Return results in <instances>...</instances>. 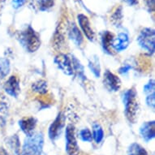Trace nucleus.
<instances>
[{
  "label": "nucleus",
  "mask_w": 155,
  "mask_h": 155,
  "mask_svg": "<svg viewBox=\"0 0 155 155\" xmlns=\"http://www.w3.org/2000/svg\"><path fill=\"white\" fill-rule=\"evenodd\" d=\"M123 102L124 106V114L127 120L135 124L138 119L140 110V102L138 100L137 92L135 88L127 89L123 94Z\"/></svg>",
  "instance_id": "1"
},
{
  "label": "nucleus",
  "mask_w": 155,
  "mask_h": 155,
  "mask_svg": "<svg viewBox=\"0 0 155 155\" xmlns=\"http://www.w3.org/2000/svg\"><path fill=\"white\" fill-rule=\"evenodd\" d=\"M16 38L20 44L29 53H33L41 46L40 36L30 25L18 32Z\"/></svg>",
  "instance_id": "2"
},
{
  "label": "nucleus",
  "mask_w": 155,
  "mask_h": 155,
  "mask_svg": "<svg viewBox=\"0 0 155 155\" xmlns=\"http://www.w3.org/2000/svg\"><path fill=\"white\" fill-rule=\"evenodd\" d=\"M43 145V133L34 132L32 136L27 137L25 140L21 155H41Z\"/></svg>",
  "instance_id": "3"
},
{
  "label": "nucleus",
  "mask_w": 155,
  "mask_h": 155,
  "mask_svg": "<svg viewBox=\"0 0 155 155\" xmlns=\"http://www.w3.org/2000/svg\"><path fill=\"white\" fill-rule=\"evenodd\" d=\"M137 41L138 45L150 54L154 53L155 32L153 28H143L139 33Z\"/></svg>",
  "instance_id": "4"
},
{
  "label": "nucleus",
  "mask_w": 155,
  "mask_h": 155,
  "mask_svg": "<svg viewBox=\"0 0 155 155\" xmlns=\"http://www.w3.org/2000/svg\"><path fill=\"white\" fill-rule=\"evenodd\" d=\"M65 150L68 155H78L80 152V147L76 134L75 127L72 124H68L65 130Z\"/></svg>",
  "instance_id": "5"
},
{
  "label": "nucleus",
  "mask_w": 155,
  "mask_h": 155,
  "mask_svg": "<svg viewBox=\"0 0 155 155\" xmlns=\"http://www.w3.org/2000/svg\"><path fill=\"white\" fill-rule=\"evenodd\" d=\"M68 25L62 20L59 22V25L57 26L55 32L54 33L53 37V46L57 51H61L65 46L66 42V33L68 31Z\"/></svg>",
  "instance_id": "6"
},
{
  "label": "nucleus",
  "mask_w": 155,
  "mask_h": 155,
  "mask_svg": "<svg viewBox=\"0 0 155 155\" xmlns=\"http://www.w3.org/2000/svg\"><path fill=\"white\" fill-rule=\"evenodd\" d=\"M54 63L56 67L67 76L74 75L73 65L71 62V57L68 54L64 53H59L54 59Z\"/></svg>",
  "instance_id": "7"
},
{
  "label": "nucleus",
  "mask_w": 155,
  "mask_h": 155,
  "mask_svg": "<svg viewBox=\"0 0 155 155\" xmlns=\"http://www.w3.org/2000/svg\"><path fill=\"white\" fill-rule=\"evenodd\" d=\"M65 116L62 113H59L55 120L51 123L48 130L49 138L51 140H56L60 137L63 129L65 126Z\"/></svg>",
  "instance_id": "8"
},
{
  "label": "nucleus",
  "mask_w": 155,
  "mask_h": 155,
  "mask_svg": "<svg viewBox=\"0 0 155 155\" xmlns=\"http://www.w3.org/2000/svg\"><path fill=\"white\" fill-rule=\"evenodd\" d=\"M103 84L105 88L110 92L119 91L122 86V82L120 77L109 70L105 71L103 75Z\"/></svg>",
  "instance_id": "9"
},
{
  "label": "nucleus",
  "mask_w": 155,
  "mask_h": 155,
  "mask_svg": "<svg viewBox=\"0 0 155 155\" xmlns=\"http://www.w3.org/2000/svg\"><path fill=\"white\" fill-rule=\"evenodd\" d=\"M3 89L9 96L17 97L21 93L20 79L16 76H11L5 82Z\"/></svg>",
  "instance_id": "10"
},
{
  "label": "nucleus",
  "mask_w": 155,
  "mask_h": 155,
  "mask_svg": "<svg viewBox=\"0 0 155 155\" xmlns=\"http://www.w3.org/2000/svg\"><path fill=\"white\" fill-rule=\"evenodd\" d=\"M77 21H78L80 28H81L82 32L86 37L87 39L91 41H94L95 33H94V29L92 28L89 18L84 14H79L77 15Z\"/></svg>",
  "instance_id": "11"
},
{
  "label": "nucleus",
  "mask_w": 155,
  "mask_h": 155,
  "mask_svg": "<svg viewBox=\"0 0 155 155\" xmlns=\"http://www.w3.org/2000/svg\"><path fill=\"white\" fill-rule=\"evenodd\" d=\"M130 43L129 36L127 33H120L112 42V50L115 52H122L128 47Z\"/></svg>",
  "instance_id": "12"
},
{
  "label": "nucleus",
  "mask_w": 155,
  "mask_h": 155,
  "mask_svg": "<svg viewBox=\"0 0 155 155\" xmlns=\"http://www.w3.org/2000/svg\"><path fill=\"white\" fill-rule=\"evenodd\" d=\"M37 120L34 117L28 116V117H25L21 119L19 121V126L21 127V131L27 136H32L34 133V130L37 126Z\"/></svg>",
  "instance_id": "13"
},
{
  "label": "nucleus",
  "mask_w": 155,
  "mask_h": 155,
  "mask_svg": "<svg viewBox=\"0 0 155 155\" xmlns=\"http://www.w3.org/2000/svg\"><path fill=\"white\" fill-rule=\"evenodd\" d=\"M140 135L145 142H149L155 137V122L148 121L140 127Z\"/></svg>",
  "instance_id": "14"
},
{
  "label": "nucleus",
  "mask_w": 155,
  "mask_h": 155,
  "mask_svg": "<svg viewBox=\"0 0 155 155\" xmlns=\"http://www.w3.org/2000/svg\"><path fill=\"white\" fill-rule=\"evenodd\" d=\"M67 33L68 34V38L73 41L75 45L80 46L83 43L84 38H83L81 32L80 31L79 28L77 27V25L75 23L72 22L71 24L68 25Z\"/></svg>",
  "instance_id": "15"
},
{
  "label": "nucleus",
  "mask_w": 155,
  "mask_h": 155,
  "mask_svg": "<svg viewBox=\"0 0 155 155\" xmlns=\"http://www.w3.org/2000/svg\"><path fill=\"white\" fill-rule=\"evenodd\" d=\"M114 34L110 31H104L101 35V42L102 47L105 53L108 54L110 55H113L114 52L112 50V42L114 40Z\"/></svg>",
  "instance_id": "16"
},
{
  "label": "nucleus",
  "mask_w": 155,
  "mask_h": 155,
  "mask_svg": "<svg viewBox=\"0 0 155 155\" xmlns=\"http://www.w3.org/2000/svg\"><path fill=\"white\" fill-rule=\"evenodd\" d=\"M71 62H72V65H73V70L74 74H76V76H78V78L81 81H85L86 80V76L84 74V66L82 65L81 63L76 59V57L71 55Z\"/></svg>",
  "instance_id": "17"
},
{
  "label": "nucleus",
  "mask_w": 155,
  "mask_h": 155,
  "mask_svg": "<svg viewBox=\"0 0 155 155\" xmlns=\"http://www.w3.org/2000/svg\"><path fill=\"white\" fill-rule=\"evenodd\" d=\"M123 18H124L123 7L120 5L115 8V10L112 13L111 16H110V22L114 26L117 27V28H120V27H121V25H122Z\"/></svg>",
  "instance_id": "18"
},
{
  "label": "nucleus",
  "mask_w": 155,
  "mask_h": 155,
  "mask_svg": "<svg viewBox=\"0 0 155 155\" xmlns=\"http://www.w3.org/2000/svg\"><path fill=\"white\" fill-rule=\"evenodd\" d=\"M7 145L15 155L21 154V143L17 135H13L12 137H8L7 140Z\"/></svg>",
  "instance_id": "19"
},
{
  "label": "nucleus",
  "mask_w": 155,
  "mask_h": 155,
  "mask_svg": "<svg viewBox=\"0 0 155 155\" xmlns=\"http://www.w3.org/2000/svg\"><path fill=\"white\" fill-rule=\"evenodd\" d=\"M92 128H93L92 129V131H93V133H92L93 140H94V141L97 144H99V143L102 142L103 138H104L103 128L98 123H94L92 126Z\"/></svg>",
  "instance_id": "20"
},
{
  "label": "nucleus",
  "mask_w": 155,
  "mask_h": 155,
  "mask_svg": "<svg viewBox=\"0 0 155 155\" xmlns=\"http://www.w3.org/2000/svg\"><path fill=\"white\" fill-rule=\"evenodd\" d=\"M31 89L34 93L41 94V95H45L48 92V84H47V82L46 81L38 80L36 82L33 83Z\"/></svg>",
  "instance_id": "21"
},
{
  "label": "nucleus",
  "mask_w": 155,
  "mask_h": 155,
  "mask_svg": "<svg viewBox=\"0 0 155 155\" xmlns=\"http://www.w3.org/2000/svg\"><path fill=\"white\" fill-rule=\"evenodd\" d=\"M11 70L9 59L7 58H0V81L7 77Z\"/></svg>",
  "instance_id": "22"
},
{
  "label": "nucleus",
  "mask_w": 155,
  "mask_h": 155,
  "mask_svg": "<svg viewBox=\"0 0 155 155\" xmlns=\"http://www.w3.org/2000/svg\"><path fill=\"white\" fill-rule=\"evenodd\" d=\"M127 155H148L145 148L137 143H132L127 150Z\"/></svg>",
  "instance_id": "23"
},
{
  "label": "nucleus",
  "mask_w": 155,
  "mask_h": 155,
  "mask_svg": "<svg viewBox=\"0 0 155 155\" xmlns=\"http://www.w3.org/2000/svg\"><path fill=\"white\" fill-rule=\"evenodd\" d=\"M89 68L96 77H99L101 74V67H100L99 59L97 56H94L89 61Z\"/></svg>",
  "instance_id": "24"
},
{
  "label": "nucleus",
  "mask_w": 155,
  "mask_h": 155,
  "mask_svg": "<svg viewBox=\"0 0 155 155\" xmlns=\"http://www.w3.org/2000/svg\"><path fill=\"white\" fill-rule=\"evenodd\" d=\"M9 101L5 94L3 93H0V113L6 114L9 110Z\"/></svg>",
  "instance_id": "25"
},
{
  "label": "nucleus",
  "mask_w": 155,
  "mask_h": 155,
  "mask_svg": "<svg viewBox=\"0 0 155 155\" xmlns=\"http://www.w3.org/2000/svg\"><path fill=\"white\" fill-rule=\"evenodd\" d=\"M78 137L80 139L84 141V142H92L93 137H92V132L89 128H82L78 133Z\"/></svg>",
  "instance_id": "26"
},
{
  "label": "nucleus",
  "mask_w": 155,
  "mask_h": 155,
  "mask_svg": "<svg viewBox=\"0 0 155 155\" xmlns=\"http://www.w3.org/2000/svg\"><path fill=\"white\" fill-rule=\"evenodd\" d=\"M37 4L39 10L45 12L53 7L54 4V0H37Z\"/></svg>",
  "instance_id": "27"
},
{
  "label": "nucleus",
  "mask_w": 155,
  "mask_h": 155,
  "mask_svg": "<svg viewBox=\"0 0 155 155\" xmlns=\"http://www.w3.org/2000/svg\"><path fill=\"white\" fill-rule=\"evenodd\" d=\"M154 89H155V82L153 79L150 80V81L148 82L147 84H145V86H144V88H143L144 93L147 94V95L148 94L154 93Z\"/></svg>",
  "instance_id": "28"
},
{
  "label": "nucleus",
  "mask_w": 155,
  "mask_h": 155,
  "mask_svg": "<svg viewBox=\"0 0 155 155\" xmlns=\"http://www.w3.org/2000/svg\"><path fill=\"white\" fill-rule=\"evenodd\" d=\"M146 104L150 109H152L153 110H154V106H155V94H148L147 97H146Z\"/></svg>",
  "instance_id": "29"
},
{
  "label": "nucleus",
  "mask_w": 155,
  "mask_h": 155,
  "mask_svg": "<svg viewBox=\"0 0 155 155\" xmlns=\"http://www.w3.org/2000/svg\"><path fill=\"white\" fill-rule=\"evenodd\" d=\"M131 69H132V66L130 65V64H124L119 68L118 71H119V73L123 75V76H127Z\"/></svg>",
  "instance_id": "30"
},
{
  "label": "nucleus",
  "mask_w": 155,
  "mask_h": 155,
  "mask_svg": "<svg viewBox=\"0 0 155 155\" xmlns=\"http://www.w3.org/2000/svg\"><path fill=\"white\" fill-rule=\"evenodd\" d=\"M144 1H145V6H146L147 10L150 12H154L155 0H144Z\"/></svg>",
  "instance_id": "31"
},
{
  "label": "nucleus",
  "mask_w": 155,
  "mask_h": 155,
  "mask_svg": "<svg viewBox=\"0 0 155 155\" xmlns=\"http://www.w3.org/2000/svg\"><path fill=\"white\" fill-rule=\"evenodd\" d=\"M26 3V0H12V7L15 9L21 8L23 7Z\"/></svg>",
  "instance_id": "32"
},
{
  "label": "nucleus",
  "mask_w": 155,
  "mask_h": 155,
  "mask_svg": "<svg viewBox=\"0 0 155 155\" xmlns=\"http://www.w3.org/2000/svg\"><path fill=\"white\" fill-rule=\"evenodd\" d=\"M123 1L129 6H135L139 3V0H123Z\"/></svg>",
  "instance_id": "33"
},
{
  "label": "nucleus",
  "mask_w": 155,
  "mask_h": 155,
  "mask_svg": "<svg viewBox=\"0 0 155 155\" xmlns=\"http://www.w3.org/2000/svg\"><path fill=\"white\" fill-rule=\"evenodd\" d=\"M0 155H10L9 153L3 148H0Z\"/></svg>",
  "instance_id": "34"
},
{
  "label": "nucleus",
  "mask_w": 155,
  "mask_h": 155,
  "mask_svg": "<svg viewBox=\"0 0 155 155\" xmlns=\"http://www.w3.org/2000/svg\"><path fill=\"white\" fill-rule=\"evenodd\" d=\"M6 0H0V12L3 10V7L5 5Z\"/></svg>",
  "instance_id": "35"
}]
</instances>
